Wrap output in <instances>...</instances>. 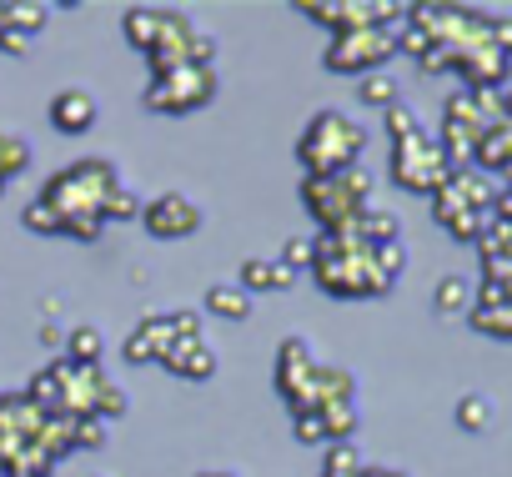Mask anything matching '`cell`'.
<instances>
[{
	"label": "cell",
	"mask_w": 512,
	"mask_h": 477,
	"mask_svg": "<svg viewBox=\"0 0 512 477\" xmlns=\"http://www.w3.org/2000/svg\"><path fill=\"white\" fill-rule=\"evenodd\" d=\"M0 51H6V56H26V51H31V36H16V31H0Z\"/></svg>",
	"instance_id": "cell-35"
},
{
	"label": "cell",
	"mask_w": 512,
	"mask_h": 477,
	"mask_svg": "<svg viewBox=\"0 0 512 477\" xmlns=\"http://www.w3.org/2000/svg\"><path fill=\"white\" fill-rule=\"evenodd\" d=\"M367 151V131L342 116V111H317L297 141V161L307 166V176H337V171H352Z\"/></svg>",
	"instance_id": "cell-3"
},
{
	"label": "cell",
	"mask_w": 512,
	"mask_h": 477,
	"mask_svg": "<svg viewBox=\"0 0 512 477\" xmlns=\"http://www.w3.org/2000/svg\"><path fill=\"white\" fill-rule=\"evenodd\" d=\"M166 317H171V332H176L181 342H201V312L176 307V312H166Z\"/></svg>",
	"instance_id": "cell-31"
},
{
	"label": "cell",
	"mask_w": 512,
	"mask_h": 477,
	"mask_svg": "<svg viewBox=\"0 0 512 477\" xmlns=\"http://www.w3.org/2000/svg\"><path fill=\"white\" fill-rule=\"evenodd\" d=\"M216 66H176L166 76H151L146 86V111H161V116H186V111H201L216 101Z\"/></svg>",
	"instance_id": "cell-5"
},
{
	"label": "cell",
	"mask_w": 512,
	"mask_h": 477,
	"mask_svg": "<svg viewBox=\"0 0 512 477\" xmlns=\"http://www.w3.org/2000/svg\"><path fill=\"white\" fill-rule=\"evenodd\" d=\"M312 367H317L312 347H307L302 337H287V342H282V352H277V372H272V377H277V392H282V402H287V407L302 397V387H307Z\"/></svg>",
	"instance_id": "cell-12"
},
{
	"label": "cell",
	"mask_w": 512,
	"mask_h": 477,
	"mask_svg": "<svg viewBox=\"0 0 512 477\" xmlns=\"http://www.w3.org/2000/svg\"><path fill=\"white\" fill-rule=\"evenodd\" d=\"M206 312L221 317V322H246L251 317V297L236 282H211L206 287Z\"/></svg>",
	"instance_id": "cell-17"
},
{
	"label": "cell",
	"mask_w": 512,
	"mask_h": 477,
	"mask_svg": "<svg viewBox=\"0 0 512 477\" xmlns=\"http://www.w3.org/2000/svg\"><path fill=\"white\" fill-rule=\"evenodd\" d=\"M357 101H362V106L387 111L392 101H402V91H397V81H392L387 71H372V76H362V81H357Z\"/></svg>",
	"instance_id": "cell-23"
},
{
	"label": "cell",
	"mask_w": 512,
	"mask_h": 477,
	"mask_svg": "<svg viewBox=\"0 0 512 477\" xmlns=\"http://www.w3.org/2000/svg\"><path fill=\"white\" fill-rule=\"evenodd\" d=\"M357 477H402V472H392V467H362Z\"/></svg>",
	"instance_id": "cell-38"
},
{
	"label": "cell",
	"mask_w": 512,
	"mask_h": 477,
	"mask_svg": "<svg viewBox=\"0 0 512 477\" xmlns=\"http://www.w3.org/2000/svg\"><path fill=\"white\" fill-rule=\"evenodd\" d=\"M492 221H507L512 226V181L497 186V201H492Z\"/></svg>",
	"instance_id": "cell-34"
},
{
	"label": "cell",
	"mask_w": 512,
	"mask_h": 477,
	"mask_svg": "<svg viewBox=\"0 0 512 477\" xmlns=\"http://www.w3.org/2000/svg\"><path fill=\"white\" fill-rule=\"evenodd\" d=\"M0 31H6V21H0Z\"/></svg>",
	"instance_id": "cell-40"
},
{
	"label": "cell",
	"mask_w": 512,
	"mask_h": 477,
	"mask_svg": "<svg viewBox=\"0 0 512 477\" xmlns=\"http://www.w3.org/2000/svg\"><path fill=\"white\" fill-rule=\"evenodd\" d=\"M312 257H317V236H292V242L282 247V267H292V272H302V267H312Z\"/></svg>",
	"instance_id": "cell-29"
},
{
	"label": "cell",
	"mask_w": 512,
	"mask_h": 477,
	"mask_svg": "<svg viewBox=\"0 0 512 477\" xmlns=\"http://www.w3.org/2000/svg\"><path fill=\"white\" fill-rule=\"evenodd\" d=\"M452 71L467 81V91H502L512 76V56H502L497 46H472L452 56Z\"/></svg>",
	"instance_id": "cell-10"
},
{
	"label": "cell",
	"mask_w": 512,
	"mask_h": 477,
	"mask_svg": "<svg viewBox=\"0 0 512 477\" xmlns=\"http://www.w3.org/2000/svg\"><path fill=\"white\" fill-rule=\"evenodd\" d=\"M101 357H106V337H101V327L81 322V327L66 332V362H76V367H101Z\"/></svg>",
	"instance_id": "cell-20"
},
{
	"label": "cell",
	"mask_w": 512,
	"mask_h": 477,
	"mask_svg": "<svg viewBox=\"0 0 512 477\" xmlns=\"http://www.w3.org/2000/svg\"><path fill=\"white\" fill-rule=\"evenodd\" d=\"M171 342H176L171 317H166V312H151V317H141V327L121 342V357H126L131 367H146V362H161V357L171 352Z\"/></svg>",
	"instance_id": "cell-11"
},
{
	"label": "cell",
	"mask_w": 512,
	"mask_h": 477,
	"mask_svg": "<svg viewBox=\"0 0 512 477\" xmlns=\"http://www.w3.org/2000/svg\"><path fill=\"white\" fill-rule=\"evenodd\" d=\"M0 477H6V472H0Z\"/></svg>",
	"instance_id": "cell-41"
},
{
	"label": "cell",
	"mask_w": 512,
	"mask_h": 477,
	"mask_svg": "<svg viewBox=\"0 0 512 477\" xmlns=\"http://www.w3.org/2000/svg\"><path fill=\"white\" fill-rule=\"evenodd\" d=\"M201 477H226V472H201Z\"/></svg>",
	"instance_id": "cell-39"
},
{
	"label": "cell",
	"mask_w": 512,
	"mask_h": 477,
	"mask_svg": "<svg viewBox=\"0 0 512 477\" xmlns=\"http://www.w3.org/2000/svg\"><path fill=\"white\" fill-rule=\"evenodd\" d=\"M0 21L16 36H41L51 21V6H31V0H0Z\"/></svg>",
	"instance_id": "cell-19"
},
{
	"label": "cell",
	"mask_w": 512,
	"mask_h": 477,
	"mask_svg": "<svg viewBox=\"0 0 512 477\" xmlns=\"http://www.w3.org/2000/svg\"><path fill=\"white\" fill-rule=\"evenodd\" d=\"M447 176H452V161H447V151H442L427 131H417V136H407V141H392V181H397L402 191L432 196Z\"/></svg>",
	"instance_id": "cell-7"
},
{
	"label": "cell",
	"mask_w": 512,
	"mask_h": 477,
	"mask_svg": "<svg viewBox=\"0 0 512 477\" xmlns=\"http://www.w3.org/2000/svg\"><path fill=\"white\" fill-rule=\"evenodd\" d=\"M312 277L327 297L337 302H362V297H387L397 282L382 272L377 247H367L357 231H337V236H317V257H312Z\"/></svg>",
	"instance_id": "cell-2"
},
{
	"label": "cell",
	"mask_w": 512,
	"mask_h": 477,
	"mask_svg": "<svg viewBox=\"0 0 512 477\" xmlns=\"http://www.w3.org/2000/svg\"><path fill=\"white\" fill-rule=\"evenodd\" d=\"M41 347H51V352H56V347H66V332H61L56 322H46V327H41Z\"/></svg>",
	"instance_id": "cell-36"
},
{
	"label": "cell",
	"mask_w": 512,
	"mask_h": 477,
	"mask_svg": "<svg viewBox=\"0 0 512 477\" xmlns=\"http://www.w3.org/2000/svg\"><path fill=\"white\" fill-rule=\"evenodd\" d=\"M467 322H472V332L507 342V337H512V302H487V297H472Z\"/></svg>",
	"instance_id": "cell-16"
},
{
	"label": "cell",
	"mask_w": 512,
	"mask_h": 477,
	"mask_svg": "<svg viewBox=\"0 0 512 477\" xmlns=\"http://www.w3.org/2000/svg\"><path fill=\"white\" fill-rule=\"evenodd\" d=\"M21 221H26V231H41V236H61V221H56V211L36 196L26 211H21Z\"/></svg>",
	"instance_id": "cell-30"
},
{
	"label": "cell",
	"mask_w": 512,
	"mask_h": 477,
	"mask_svg": "<svg viewBox=\"0 0 512 477\" xmlns=\"http://www.w3.org/2000/svg\"><path fill=\"white\" fill-rule=\"evenodd\" d=\"M101 216H106V226H111V221H141V196L121 181V186L111 191V201H106V211H101Z\"/></svg>",
	"instance_id": "cell-27"
},
{
	"label": "cell",
	"mask_w": 512,
	"mask_h": 477,
	"mask_svg": "<svg viewBox=\"0 0 512 477\" xmlns=\"http://www.w3.org/2000/svg\"><path fill=\"white\" fill-rule=\"evenodd\" d=\"M382 121H387V136H392V141H407V136L422 131V121H417V111H412L407 101H392V106L382 111Z\"/></svg>",
	"instance_id": "cell-26"
},
{
	"label": "cell",
	"mask_w": 512,
	"mask_h": 477,
	"mask_svg": "<svg viewBox=\"0 0 512 477\" xmlns=\"http://www.w3.org/2000/svg\"><path fill=\"white\" fill-rule=\"evenodd\" d=\"M41 312H46V322H56V312H61V297H46V302H41Z\"/></svg>",
	"instance_id": "cell-37"
},
{
	"label": "cell",
	"mask_w": 512,
	"mask_h": 477,
	"mask_svg": "<svg viewBox=\"0 0 512 477\" xmlns=\"http://www.w3.org/2000/svg\"><path fill=\"white\" fill-rule=\"evenodd\" d=\"M487 41H492L502 56H512V21H507V16H492V26H487Z\"/></svg>",
	"instance_id": "cell-33"
},
{
	"label": "cell",
	"mask_w": 512,
	"mask_h": 477,
	"mask_svg": "<svg viewBox=\"0 0 512 477\" xmlns=\"http://www.w3.org/2000/svg\"><path fill=\"white\" fill-rule=\"evenodd\" d=\"M397 56V31H352V36H332L322 66L337 76H372Z\"/></svg>",
	"instance_id": "cell-8"
},
{
	"label": "cell",
	"mask_w": 512,
	"mask_h": 477,
	"mask_svg": "<svg viewBox=\"0 0 512 477\" xmlns=\"http://www.w3.org/2000/svg\"><path fill=\"white\" fill-rule=\"evenodd\" d=\"M116 186H121L116 161L86 156V161H76V166H61V171L46 181L41 201L56 211L61 236H76V242H96V236L106 231V216H101V211H106V201H111Z\"/></svg>",
	"instance_id": "cell-1"
},
{
	"label": "cell",
	"mask_w": 512,
	"mask_h": 477,
	"mask_svg": "<svg viewBox=\"0 0 512 477\" xmlns=\"http://www.w3.org/2000/svg\"><path fill=\"white\" fill-rule=\"evenodd\" d=\"M141 226L156 242H186V236L201 231V206L181 191H161V196L141 201Z\"/></svg>",
	"instance_id": "cell-9"
},
{
	"label": "cell",
	"mask_w": 512,
	"mask_h": 477,
	"mask_svg": "<svg viewBox=\"0 0 512 477\" xmlns=\"http://www.w3.org/2000/svg\"><path fill=\"white\" fill-rule=\"evenodd\" d=\"M96 116H101V106H96V96L81 91V86H71V91H61V96L51 101V126H56L61 136H86V131L96 126Z\"/></svg>",
	"instance_id": "cell-13"
},
{
	"label": "cell",
	"mask_w": 512,
	"mask_h": 477,
	"mask_svg": "<svg viewBox=\"0 0 512 477\" xmlns=\"http://www.w3.org/2000/svg\"><path fill=\"white\" fill-rule=\"evenodd\" d=\"M26 166H31V146H26L21 136H6V131H0V191H6Z\"/></svg>",
	"instance_id": "cell-22"
},
{
	"label": "cell",
	"mask_w": 512,
	"mask_h": 477,
	"mask_svg": "<svg viewBox=\"0 0 512 477\" xmlns=\"http://www.w3.org/2000/svg\"><path fill=\"white\" fill-rule=\"evenodd\" d=\"M71 437H76V447H101V442H106V422H96V417H76Z\"/></svg>",
	"instance_id": "cell-32"
},
{
	"label": "cell",
	"mask_w": 512,
	"mask_h": 477,
	"mask_svg": "<svg viewBox=\"0 0 512 477\" xmlns=\"http://www.w3.org/2000/svg\"><path fill=\"white\" fill-rule=\"evenodd\" d=\"M297 282V272L292 267H282V262H267V257H246L241 262V292L246 297H256V292H287Z\"/></svg>",
	"instance_id": "cell-15"
},
{
	"label": "cell",
	"mask_w": 512,
	"mask_h": 477,
	"mask_svg": "<svg viewBox=\"0 0 512 477\" xmlns=\"http://www.w3.org/2000/svg\"><path fill=\"white\" fill-rule=\"evenodd\" d=\"M352 231L362 236L367 247H392V242H402V221H397L392 211H382V206H367Z\"/></svg>",
	"instance_id": "cell-18"
},
{
	"label": "cell",
	"mask_w": 512,
	"mask_h": 477,
	"mask_svg": "<svg viewBox=\"0 0 512 477\" xmlns=\"http://www.w3.org/2000/svg\"><path fill=\"white\" fill-rule=\"evenodd\" d=\"M302 206L312 211V221L322 226V236L352 231L357 216L372 206V176L367 171H337V176H307L302 181Z\"/></svg>",
	"instance_id": "cell-4"
},
{
	"label": "cell",
	"mask_w": 512,
	"mask_h": 477,
	"mask_svg": "<svg viewBox=\"0 0 512 477\" xmlns=\"http://www.w3.org/2000/svg\"><path fill=\"white\" fill-rule=\"evenodd\" d=\"M432 307H437V317H467L472 312V282L467 277H442L432 287Z\"/></svg>",
	"instance_id": "cell-21"
},
{
	"label": "cell",
	"mask_w": 512,
	"mask_h": 477,
	"mask_svg": "<svg viewBox=\"0 0 512 477\" xmlns=\"http://www.w3.org/2000/svg\"><path fill=\"white\" fill-rule=\"evenodd\" d=\"M322 477H327V472H322Z\"/></svg>",
	"instance_id": "cell-42"
},
{
	"label": "cell",
	"mask_w": 512,
	"mask_h": 477,
	"mask_svg": "<svg viewBox=\"0 0 512 477\" xmlns=\"http://www.w3.org/2000/svg\"><path fill=\"white\" fill-rule=\"evenodd\" d=\"M302 16H312L317 26H327L332 36H352V31H397V21L407 16V6L392 0H302Z\"/></svg>",
	"instance_id": "cell-6"
},
{
	"label": "cell",
	"mask_w": 512,
	"mask_h": 477,
	"mask_svg": "<svg viewBox=\"0 0 512 477\" xmlns=\"http://www.w3.org/2000/svg\"><path fill=\"white\" fill-rule=\"evenodd\" d=\"M322 472H327V477H357V472H362V452H357V442H332Z\"/></svg>",
	"instance_id": "cell-25"
},
{
	"label": "cell",
	"mask_w": 512,
	"mask_h": 477,
	"mask_svg": "<svg viewBox=\"0 0 512 477\" xmlns=\"http://www.w3.org/2000/svg\"><path fill=\"white\" fill-rule=\"evenodd\" d=\"M397 51L412 56V61H422V56L432 51V36H427L417 21H402V26H397Z\"/></svg>",
	"instance_id": "cell-28"
},
{
	"label": "cell",
	"mask_w": 512,
	"mask_h": 477,
	"mask_svg": "<svg viewBox=\"0 0 512 477\" xmlns=\"http://www.w3.org/2000/svg\"><path fill=\"white\" fill-rule=\"evenodd\" d=\"M161 367L171 372V377H181V382H211L216 377V352L206 347V337L201 342H171V352L161 357Z\"/></svg>",
	"instance_id": "cell-14"
},
{
	"label": "cell",
	"mask_w": 512,
	"mask_h": 477,
	"mask_svg": "<svg viewBox=\"0 0 512 477\" xmlns=\"http://www.w3.org/2000/svg\"><path fill=\"white\" fill-rule=\"evenodd\" d=\"M457 427L462 432H487L492 427V402L482 397V392H467V397H457Z\"/></svg>",
	"instance_id": "cell-24"
}]
</instances>
